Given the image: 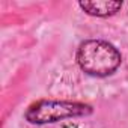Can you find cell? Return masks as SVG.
<instances>
[{
    "mask_svg": "<svg viewBox=\"0 0 128 128\" xmlns=\"http://www.w3.org/2000/svg\"><path fill=\"white\" fill-rule=\"evenodd\" d=\"M78 6L92 17H110L114 15L120 8V2H112V0H96V2H80Z\"/></svg>",
    "mask_w": 128,
    "mask_h": 128,
    "instance_id": "3957f363",
    "label": "cell"
},
{
    "mask_svg": "<svg viewBox=\"0 0 128 128\" xmlns=\"http://www.w3.org/2000/svg\"><path fill=\"white\" fill-rule=\"evenodd\" d=\"M92 106L78 101H57V100H41L29 106L26 110V119L35 125L56 124L65 119L83 118L92 114Z\"/></svg>",
    "mask_w": 128,
    "mask_h": 128,
    "instance_id": "7a4b0ae2",
    "label": "cell"
},
{
    "mask_svg": "<svg viewBox=\"0 0 128 128\" xmlns=\"http://www.w3.org/2000/svg\"><path fill=\"white\" fill-rule=\"evenodd\" d=\"M77 63L89 76L107 77L113 74L122 62L119 50L104 39L83 41L77 48Z\"/></svg>",
    "mask_w": 128,
    "mask_h": 128,
    "instance_id": "6da1fadb",
    "label": "cell"
}]
</instances>
